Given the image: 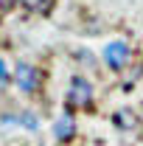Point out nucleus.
I'll return each mask as SVG.
<instances>
[{
  "label": "nucleus",
  "mask_w": 143,
  "mask_h": 146,
  "mask_svg": "<svg viewBox=\"0 0 143 146\" xmlns=\"http://www.w3.org/2000/svg\"><path fill=\"white\" fill-rule=\"evenodd\" d=\"M104 62H107V68H112V70H124L126 62H129V45L121 42V39L104 45Z\"/></svg>",
  "instance_id": "f257e3e1"
},
{
  "label": "nucleus",
  "mask_w": 143,
  "mask_h": 146,
  "mask_svg": "<svg viewBox=\"0 0 143 146\" xmlns=\"http://www.w3.org/2000/svg\"><path fill=\"white\" fill-rule=\"evenodd\" d=\"M73 107H87L93 101V84H90L84 76H73L70 79V93H68Z\"/></svg>",
  "instance_id": "f03ea898"
},
{
  "label": "nucleus",
  "mask_w": 143,
  "mask_h": 146,
  "mask_svg": "<svg viewBox=\"0 0 143 146\" xmlns=\"http://www.w3.org/2000/svg\"><path fill=\"white\" fill-rule=\"evenodd\" d=\"M14 84H17L23 93H34L36 84H39V73H36V68L28 65V62H20L17 68H14Z\"/></svg>",
  "instance_id": "7ed1b4c3"
},
{
  "label": "nucleus",
  "mask_w": 143,
  "mask_h": 146,
  "mask_svg": "<svg viewBox=\"0 0 143 146\" xmlns=\"http://www.w3.org/2000/svg\"><path fill=\"white\" fill-rule=\"evenodd\" d=\"M73 135H76V118H73V112H62L54 124V138L56 141H70Z\"/></svg>",
  "instance_id": "20e7f679"
},
{
  "label": "nucleus",
  "mask_w": 143,
  "mask_h": 146,
  "mask_svg": "<svg viewBox=\"0 0 143 146\" xmlns=\"http://www.w3.org/2000/svg\"><path fill=\"white\" fill-rule=\"evenodd\" d=\"M17 121L23 124L25 129H39V118H36V112H31V110H23V112H17Z\"/></svg>",
  "instance_id": "39448f33"
},
{
  "label": "nucleus",
  "mask_w": 143,
  "mask_h": 146,
  "mask_svg": "<svg viewBox=\"0 0 143 146\" xmlns=\"http://www.w3.org/2000/svg\"><path fill=\"white\" fill-rule=\"evenodd\" d=\"M115 124L121 129H132L135 127V115H132V110H121L118 115H115Z\"/></svg>",
  "instance_id": "423d86ee"
},
{
  "label": "nucleus",
  "mask_w": 143,
  "mask_h": 146,
  "mask_svg": "<svg viewBox=\"0 0 143 146\" xmlns=\"http://www.w3.org/2000/svg\"><path fill=\"white\" fill-rule=\"evenodd\" d=\"M25 6H28L31 11H39V14H45V11L51 9V0H25Z\"/></svg>",
  "instance_id": "0eeeda50"
},
{
  "label": "nucleus",
  "mask_w": 143,
  "mask_h": 146,
  "mask_svg": "<svg viewBox=\"0 0 143 146\" xmlns=\"http://www.w3.org/2000/svg\"><path fill=\"white\" fill-rule=\"evenodd\" d=\"M9 79H11V73H9V68H6V62L0 59V84H9Z\"/></svg>",
  "instance_id": "6e6552de"
},
{
  "label": "nucleus",
  "mask_w": 143,
  "mask_h": 146,
  "mask_svg": "<svg viewBox=\"0 0 143 146\" xmlns=\"http://www.w3.org/2000/svg\"><path fill=\"white\" fill-rule=\"evenodd\" d=\"M14 3H17V0H0V9H3V11H9Z\"/></svg>",
  "instance_id": "1a4fd4ad"
}]
</instances>
